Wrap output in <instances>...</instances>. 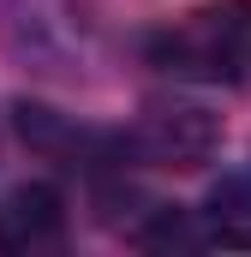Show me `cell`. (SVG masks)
<instances>
[{
	"label": "cell",
	"mask_w": 251,
	"mask_h": 257,
	"mask_svg": "<svg viewBox=\"0 0 251 257\" xmlns=\"http://www.w3.org/2000/svg\"><path fill=\"white\" fill-rule=\"evenodd\" d=\"M150 54L180 78H209V84L251 78V0H209L186 18H174L150 42Z\"/></svg>",
	"instance_id": "obj_1"
},
{
	"label": "cell",
	"mask_w": 251,
	"mask_h": 257,
	"mask_svg": "<svg viewBox=\"0 0 251 257\" xmlns=\"http://www.w3.org/2000/svg\"><path fill=\"white\" fill-rule=\"evenodd\" d=\"M60 239H66V203L54 186L30 180V186L0 197V251L36 257V251H54Z\"/></svg>",
	"instance_id": "obj_3"
},
{
	"label": "cell",
	"mask_w": 251,
	"mask_h": 257,
	"mask_svg": "<svg viewBox=\"0 0 251 257\" xmlns=\"http://www.w3.org/2000/svg\"><path fill=\"white\" fill-rule=\"evenodd\" d=\"M132 150L156 168H197L215 150V120L203 108H150L132 132Z\"/></svg>",
	"instance_id": "obj_2"
},
{
	"label": "cell",
	"mask_w": 251,
	"mask_h": 257,
	"mask_svg": "<svg viewBox=\"0 0 251 257\" xmlns=\"http://www.w3.org/2000/svg\"><path fill=\"white\" fill-rule=\"evenodd\" d=\"M209 227L221 245H251V180H227L209 197Z\"/></svg>",
	"instance_id": "obj_4"
}]
</instances>
